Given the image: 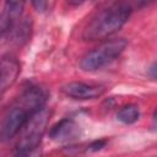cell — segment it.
<instances>
[{"label": "cell", "mask_w": 157, "mask_h": 157, "mask_svg": "<svg viewBox=\"0 0 157 157\" xmlns=\"http://www.w3.org/2000/svg\"><path fill=\"white\" fill-rule=\"evenodd\" d=\"M49 118H50V112L47 108H43L37 113H34L22 128L21 130L22 135L15 147L17 150H21L31 155L32 151L39 146L42 137L47 130Z\"/></svg>", "instance_id": "4"}, {"label": "cell", "mask_w": 157, "mask_h": 157, "mask_svg": "<svg viewBox=\"0 0 157 157\" xmlns=\"http://www.w3.org/2000/svg\"><path fill=\"white\" fill-rule=\"evenodd\" d=\"M132 12L128 2H114L97 11L83 29L85 40H102L117 33L129 20Z\"/></svg>", "instance_id": "2"}, {"label": "cell", "mask_w": 157, "mask_h": 157, "mask_svg": "<svg viewBox=\"0 0 157 157\" xmlns=\"http://www.w3.org/2000/svg\"><path fill=\"white\" fill-rule=\"evenodd\" d=\"M150 71H151V77L155 78V77H156V74H155V71H156V65H155V64L150 67Z\"/></svg>", "instance_id": "14"}, {"label": "cell", "mask_w": 157, "mask_h": 157, "mask_svg": "<svg viewBox=\"0 0 157 157\" xmlns=\"http://www.w3.org/2000/svg\"><path fill=\"white\" fill-rule=\"evenodd\" d=\"M23 2L20 1H7L0 11V38L9 34L13 26L21 20L23 11Z\"/></svg>", "instance_id": "6"}, {"label": "cell", "mask_w": 157, "mask_h": 157, "mask_svg": "<svg viewBox=\"0 0 157 157\" xmlns=\"http://www.w3.org/2000/svg\"><path fill=\"white\" fill-rule=\"evenodd\" d=\"M107 142H108V141H107L105 139H102V140H96V141H93V142H91V144L88 145L87 150H88V151H93V152L99 151V150H102L103 147H105Z\"/></svg>", "instance_id": "11"}, {"label": "cell", "mask_w": 157, "mask_h": 157, "mask_svg": "<svg viewBox=\"0 0 157 157\" xmlns=\"http://www.w3.org/2000/svg\"><path fill=\"white\" fill-rule=\"evenodd\" d=\"M32 5H33L34 9H36L37 11H39V12L47 11V10H48V6H49V4H48L47 1H34V2H32Z\"/></svg>", "instance_id": "12"}, {"label": "cell", "mask_w": 157, "mask_h": 157, "mask_svg": "<svg viewBox=\"0 0 157 157\" xmlns=\"http://www.w3.org/2000/svg\"><path fill=\"white\" fill-rule=\"evenodd\" d=\"M61 91L65 96L74 98V99H80V101H86V99H96L101 97L105 88L102 85H94V83H86V82H69L61 87Z\"/></svg>", "instance_id": "5"}, {"label": "cell", "mask_w": 157, "mask_h": 157, "mask_svg": "<svg viewBox=\"0 0 157 157\" xmlns=\"http://www.w3.org/2000/svg\"><path fill=\"white\" fill-rule=\"evenodd\" d=\"M12 34V39L17 43V44H21V43H25L31 33V21L28 18H23V20H20L15 26L13 28L11 29L10 32ZM9 33V34H10Z\"/></svg>", "instance_id": "9"}, {"label": "cell", "mask_w": 157, "mask_h": 157, "mask_svg": "<svg viewBox=\"0 0 157 157\" xmlns=\"http://www.w3.org/2000/svg\"><path fill=\"white\" fill-rule=\"evenodd\" d=\"M128 45V40L124 38H114L103 42L94 49L86 53L81 61L80 66L83 71H97L102 67L110 64L113 60L119 58Z\"/></svg>", "instance_id": "3"}, {"label": "cell", "mask_w": 157, "mask_h": 157, "mask_svg": "<svg viewBox=\"0 0 157 157\" xmlns=\"http://www.w3.org/2000/svg\"><path fill=\"white\" fill-rule=\"evenodd\" d=\"M80 135L78 124L69 118L61 119L49 130V137L56 142H67L72 141Z\"/></svg>", "instance_id": "8"}, {"label": "cell", "mask_w": 157, "mask_h": 157, "mask_svg": "<svg viewBox=\"0 0 157 157\" xmlns=\"http://www.w3.org/2000/svg\"><path fill=\"white\" fill-rule=\"evenodd\" d=\"M21 71L18 60L13 55H4L0 59V93L9 90L17 80Z\"/></svg>", "instance_id": "7"}, {"label": "cell", "mask_w": 157, "mask_h": 157, "mask_svg": "<svg viewBox=\"0 0 157 157\" xmlns=\"http://www.w3.org/2000/svg\"><path fill=\"white\" fill-rule=\"evenodd\" d=\"M48 99V91L40 86L28 87L5 112L0 123V140L6 142L13 139L28 119L43 109Z\"/></svg>", "instance_id": "1"}, {"label": "cell", "mask_w": 157, "mask_h": 157, "mask_svg": "<svg viewBox=\"0 0 157 157\" xmlns=\"http://www.w3.org/2000/svg\"><path fill=\"white\" fill-rule=\"evenodd\" d=\"M140 118V110L136 104H126L121 107L117 114V119L123 124H132Z\"/></svg>", "instance_id": "10"}, {"label": "cell", "mask_w": 157, "mask_h": 157, "mask_svg": "<svg viewBox=\"0 0 157 157\" xmlns=\"http://www.w3.org/2000/svg\"><path fill=\"white\" fill-rule=\"evenodd\" d=\"M7 157H29L28 153L23 152V151H20L17 148H13V151L11 152V155H9Z\"/></svg>", "instance_id": "13"}]
</instances>
